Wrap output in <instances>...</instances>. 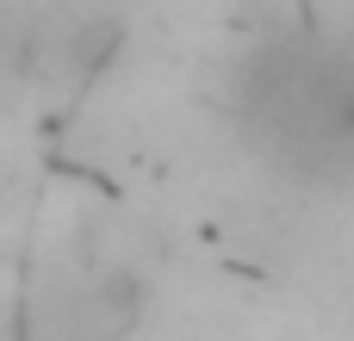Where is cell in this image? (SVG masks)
<instances>
[{"label": "cell", "mask_w": 354, "mask_h": 341, "mask_svg": "<svg viewBox=\"0 0 354 341\" xmlns=\"http://www.w3.org/2000/svg\"><path fill=\"white\" fill-rule=\"evenodd\" d=\"M100 298H106V311L118 304V317H137L143 286H137V273H124V267H118V273H106V280H100Z\"/></svg>", "instance_id": "2"}, {"label": "cell", "mask_w": 354, "mask_h": 341, "mask_svg": "<svg viewBox=\"0 0 354 341\" xmlns=\"http://www.w3.org/2000/svg\"><path fill=\"white\" fill-rule=\"evenodd\" d=\"M68 50H75V68L93 81V75L118 56V25H87V31H75V37H68Z\"/></svg>", "instance_id": "1"}]
</instances>
